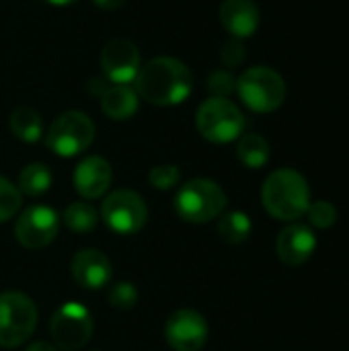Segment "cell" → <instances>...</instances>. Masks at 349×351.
<instances>
[{
	"instance_id": "cell-1",
	"label": "cell",
	"mask_w": 349,
	"mask_h": 351,
	"mask_svg": "<svg viewBox=\"0 0 349 351\" xmlns=\"http://www.w3.org/2000/svg\"><path fill=\"white\" fill-rule=\"evenodd\" d=\"M134 82L138 97L158 107L179 105L189 99L193 90V74L187 64L169 56L152 58L142 64Z\"/></svg>"
},
{
	"instance_id": "cell-2",
	"label": "cell",
	"mask_w": 349,
	"mask_h": 351,
	"mask_svg": "<svg viewBox=\"0 0 349 351\" xmlns=\"http://www.w3.org/2000/svg\"><path fill=\"white\" fill-rule=\"evenodd\" d=\"M261 202L276 220H298L311 206L309 181L294 169H278L263 181Z\"/></svg>"
},
{
	"instance_id": "cell-3",
	"label": "cell",
	"mask_w": 349,
	"mask_h": 351,
	"mask_svg": "<svg viewBox=\"0 0 349 351\" xmlns=\"http://www.w3.org/2000/svg\"><path fill=\"white\" fill-rule=\"evenodd\" d=\"M228 197L224 189L210 179H191L183 183L175 195V210L189 224H206L226 210Z\"/></svg>"
},
{
	"instance_id": "cell-4",
	"label": "cell",
	"mask_w": 349,
	"mask_h": 351,
	"mask_svg": "<svg viewBox=\"0 0 349 351\" xmlns=\"http://www.w3.org/2000/svg\"><path fill=\"white\" fill-rule=\"evenodd\" d=\"M237 93L251 111L272 113L286 101V82L274 68L253 66L237 78Z\"/></svg>"
},
{
	"instance_id": "cell-5",
	"label": "cell",
	"mask_w": 349,
	"mask_h": 351,
	"mask_svg": "<svg viewBox=\"0 0 349 351\" xmlns=\"http://www.w3.org/2000/svg\"><path fill=\"white\" fill-rule=\"evenodd\" d=\"M195 128L212 144H230L243 136L245 115L230 99L210 97L195 113Z\"/></svg>"
},
{
	"instance_id": "cell-6",
	"label": "cell",
	"mask_w": 349,
	"mask_h": 351,
	"mask_svg": "<svg viewBox=\"0 0 349 351\" xmlns=\"http://www.w3.org/2000/svg\"><path fill=\"white\" fill-rule=\"evenodd\" d=\"M37 327V306L23 292L0 294V348L23 346Z\"/></svg>"
},
{
	"instance_id": "cell-7",
	"label": "cell",
	"mask_w": 349,
	"mask_h": 351,
	"mask_svg": "<svg viewBox=\"0 0 349 351\" xmlns=\"http://www.w3.org/2000/svg\"><path fill=\"white\" fill-rule=\"evenodd\" d=\"M93 140L95 123L91 121L88 115L80 111H66L60 117H56L45 136L47 148L62 158L82 154L93 144Z\"/></svg>"
},
{
	"instance_id": "cell-8",
	"label": "cell",
	"mask_w": 349,
	"mask_h": 351,
	"mask_svg": "<svg viewBox=\"0 0 349 351\" xmlns=\"http://www.w3.org/2000/svg\"><path fill=\"white\" fill-rule=\"evenodd\" d=\"M93 327H95L93 317L88 308L82 306L80 302L62 304L49 321V333H51L53 346L64 351L84 348L91 341Z\"/></svg>"
},
{
	"instance_id": "cell-9",
	"label": "cell",
	"mask_w": 349,
	"mask_h": 351,
	"mask_svg": "<svg viewBox=\"0 0 349 351\" xmlns=\"http://www.w3.org/2000/svg\"><path fill=\"white\" fill-rule=\"evenodd\" d=\"M103 222L117 234H134L144 228L148 220V208L140 193L132 189L111 191L101 206Z\"/></svg>"
},
{
	"instance_id": "cell-10",
	"label": "cell",
	"mask_w": 349,
	"mask_h": 351,
	"mask_svg": "<svg viewBox=\"0 0 349 351\" xmlns=\"http://www.w3.org/2000/svg\"><path fill=\"white\" fill-rule=\"evenodd\" d=\"M58 230H60V218L56 210L41 204L27 208L14 224V237L25 249L47 247L58 237Z\"/></svg>"
},
{
	"instance_id": "cell-11",
	"label": "cell",
	"mask_w": 349,
	"mask_h": 351,
	"mask_svg": "<svg viewBox=\"0 0 349 351\" xmlns=\"http://www.w3.org/2000/svg\"><path fill=\"white\" fill-rule=\"evenodd\" d=\"M208 331L204 315L183 308L167 319L165 339L175 351H200L208 341Z\"/></svg>"
},
{
	"instance_id": "cell-12",
	"label": "cell",
	"mask_w": 349,
	"mask_h": 351,
	"mask_svg": "<svg viewBox=\"0 0 349 351\" xmlns=\"http://www.w3.org/2000/svg\"><path fill=\"white\" fill-rule=\"evenodd\" d=\"M105 76L113 84H130L140 72V51L130 39H111L99 56Z\"/></svg>"
},
{
	"instance_id": "cell-13",
	"label": "cell",
	"mask_w": 349,
	"mask_h": 351,
	"mask_svg": "<svg viewBox=\"0 0 349 351\" xmlns=\"http://www.w3.org/2000/svg\"><path fill=\"white\" fill-rule=\"evenodd\" d=\"M276 251L284 265H290V267L304 265L317 251V237L313 228L306 224H298V222L288 224L278 234Z\"/></svg>"
},
{
	"instance_id": "cell-14",
	"label": "cell",
	"mask_w": 349,
	"mask_h": 351,
	"mask_svg": "<svg viewBox=\"0 0 349 351\" xmlns=\"http://www.w3.org/2000/svg\"><path fill=\"white\" fill-rule=\"evenodd\" d=\"M72 276L78 286L86 290H101L111 282L113 267L105 253L97 249H82L72 257Z\"/></svg>"
},
{
	"instance_id": "cell-15",
	"label": "cell",
	"mask_w": 349,
	"mask_h": 351,
	"mask_svg": "<svg viewBox=\"0 0 349 351\" xmlns=\"http://www.w3.org/2000/svg\"><path fill=\"white\" fill-rule=\"evenodd\" d=\"M113 169L103 156H86L74 171V187L84 199H97L107 193Z\"/></svg>"
},
{
	"instance_id": "cell-16",
	"label": "cell",
	"mask_w": 349,
	"mask_h": 351,
	"mask_svg": "<svg viewBox=\"0 0 349 351\" xmlns=\"http://www.w3.org/2000/svg\"><path fill=\"white\" fill-rule=\"evenodd\" d=\"M220 21L234 39H247L259 29V6L253 0H224Z\"/></svg>"
},
{
	"instance_id": "cell-17",
	"label": "cell",
	"mask_w": 349,
	"mask_h": 351,
	"mask_svg": "<svg viewBox=\"0 0 349 351\" xmlns=\"http://www.w3.org/2000/svg\"><path fill=\"white\" fill-rule=\"evenodd\" d=\"M138 105H140V97L134 88H130V84H115V86L103 90V95H101L103 113L115 121H123V119H130L132 115H136Z\"/></svg>"
},
{
	"instance_id": "cell-18",
	"label": "cell",
	"mask_w": 349,
	"mask_h": 351,
	"mask_svg": "<svg viewBox=\"0 0 349 351\" xmlns=\"http://www.w3.org/2000/svg\"><path fill=\"white\" fill-rule=\"evenodd\" d=\"M10 130L19 140L27 144H35L43 136L41 115L33 107H16L10 115Z\"/></svg>"
},
{
	"instance_id": "cell-19",
	"label": "cell",
	"mask_w": 349,
	"mask_h": 351,
	"mask_svg": "<svg viewBox=\"0 0 349 351\" xmlns=\"http://www.w3.org/2000/svg\"><path fill=\"white\" fill-rule=\"evenodd\" d=\"M237 154H239V160L249 167V169H261L267 165L269 160V144L263 136L259 134H243L239 138V144H237Z\"/></svg>"
},
{
	"instance_id": "cell-20",
	"label": "cell",
	"mask_w": 349,
	"mask_h": 351,
	"mask_svg": "<svg viewBox=\"0 0 349 351\" xmlns=\"http://www.w3.org/2000/svg\"><path fill=\"white\" fill-rule=\"evenodd\" d=\"M51 171L49 167L41 165V162H31L27 165L21 173H19V191L29 195V197H37L43 195L49 187H51Z\"/></svg>"
},
{
	"instance_id": "cell-21",
	"label": "cell",
	"mask_w": 349,
	"mask_h": 351,
	"mask_svg": "<svg viewBox=\"0 0 349 351\" xmlns=\"http://www.w3.org/2000/svg\"><path fill=\"white\" fill-rule=\"evenodd\" d=\"M251 230H253L251 218L245 212H239V210L222 214L220 220H218V234L228 245L245 243L251 237Z\"/></svg>"
},
{
	"instance_id": "cell-22",
	"label": "cell",
	"mask_w": 349,
	"mask_h": 351,
	"mask_svg": "<svg viewBox=\"0 0 349 351\" xmlns=\"http://www.w3.org/2000/svg\"><path fill=\"white\" fill-rule=\"evenodd\" d=\"M99 214L86 202H74L64 210V224L74 232H88L97 226Z\"/></svg>"
},
{
	"instance_id": "cell-23",
	"label": "cell",
	"mask_w": 349,
	"mask_h": 351,
	"mask_svg": "<svg viewBox=\"0 0 349 351\" xmlns=\"http://www.w3.org/2000/svg\"><path fill=\"white\" fill-rule=\"evenodd\" d=\"M21 191L14 183L0 175V222L10 220L21 208Z\"/></svg>"
},
{
	"instance_id": "cell-24",
	"label": "cell",
	"mask_w": 349,
	"mask_h": 351,
	"mask_svg": "<svg viewBox=\"0 0 349 351\" xmlns=\"http://www.w3.org/2000/svg\"><path fill=\"white\" fill-rule=\"evenodd\" d=\"M304 216H309V222L315 228H323V230L325 228H331L337 222V210L327 199H319L315 204L311 202V206H309V210H306Z\"/></svg>"
},
{
	"instance_id": "cell-25",
	"label": "cell",
	"mask_w": 349,
	"mask_h": 351,
	"mask_svg": "<svg viewBox=\"0 0 349 351\" xmlns=\"http://www.w3.org/2000/svg\"><path fill=\"white\" fill-rule=\"evenodd\" d=\"M148 181L154 189L158 191H169L175 185H179L181 181V171L175 165H158L154 169H150L148 173Z\"/></svg>"
},
{
	"instance_id": "cell-26",
	"label": "cell",
	"mask_w": 349,
	"mask_h": 351,
	"mask_svg": "<svg viewBox=\"0 0 349 351\" xmlns=\"http://www.w3.org/2000/svg\"><path fill=\"white\" fill-rule=\"evenodd\" d=\"M109 302H111V306L121 308V311L134 308L136 302H138V290H136V286L130 284V282H117V284H113L111 290H109Z\"/></svg>"
},
{
	"instance_id": "cell-27",
	"label": "cell",
	"mask_w": 349,
	"mask_h": 351,
	"mask_svg": "<svg viewBox=\"0 0 349 351\" xmlns=\"http://www.w3.org/2000/svg\"><path fill=\"white\" fill-rule=\"evenodd\" d=\"M208 90L212 97L226 99L232 90H237V78L226 70H216L208 78Z\"/></svg>"
},
{
	"instance_id": "cell-28",
	"label": "cell",
	"mask_w": 349,
	"mask_h": 351,
	"mask_svg": "<svg viewBox=\"0 0 349 351\" xmlns=\"http://www.w3.org/2000/svg\"><path fill=\"white\" fill-rule=\"evenodd\" d=\"M220 60H222V64L228 66V68L241 66L243 60H245V45L241 43V39H234V37H232L230 41H226L224 47L220 49Z\"/></svg>"
},
{
	"instance_id": "cell-29",
	"label": "cell",
	"mask_w": 349,
	"mask_h": 351,
	"mask_svg": "<svg viewBox=\"0 0 349 351\" xmlns=\"http://www.w3.org/2000/svg\"><path fill=\"white\" fill-rule=\"evenodd\" d=\"M99 8H103V10H115V8H119V6H123V2L125 0H93Z\"/></svg>"
},
{
	"instance_id": "cell-30",
	"label": "cell",
	"mask_w": 349,
	"mask_h": 351,
	"mask_svg": "<svg viewBox=\"0 0 349 351\" xmlns=\"http://www.w3.org/2000/svg\"><path fill=\"white\" fill-rule=\"evenodd\" d=\"M25 351H58V348L51 346V343H47V341H35V343H31Z\"/></svg>"
},
{
	"instance_id": "cell-31",
	"label": "cell",
	"mask_w": 349,
	"mask_h": 351,
	"mask_svg": "<svg viewBox=\"0 0 349 351\" xmlns=\"http://www.w3.org/2000/svg\"><path fill=\"white\" fill-rule=\"evenodd\" d=\"M43 2H47L51 6H68V4H74L76 0H43Z\"/></svg>"
}]
</instances>
